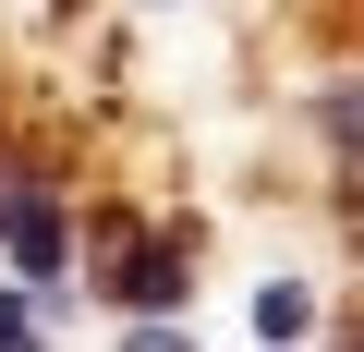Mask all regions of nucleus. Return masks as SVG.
Segmentation results:
<instances>
[{
	"label": "nucleus",
	"mask_w": 364,
	"mask_h": 352,
	"mask_svg": "<svg viewBox=\"0 0 364 352\" xmlns=\"http://www.w3.org/2000/svg\"><path fill=\"white\" fill-rule=\"evenodd\" d=\"M97 279H109L122 304H146V316H158V304H170L182 279H195V243H182V231H146V243H109V255H97Z\"/></svg>",
	"instance_id": "1"
},
{
	"label": "nucleus",
	"mask_w": 364,
	"mask_h": 352,
	"mask_svg": "<svg viewBox=\"0 0 364 352\" xmlns=\"http://www.w3.org/2000/svg\"><path fill=\"white\" fill-rule=\"evenodd\" d=\"M0 231H13V255H25L37 279L61 267V207H49V195H0Z\"/></svg>",
	"instance_id": "2"
},
{
	"label": "nucleus",
	"mask_w": 364,
	"mask_h": 352,
	"mask_svg": "<svg viewBox=\"0 0 364 352\" xmlns=\"http://www.w3.org/2000/svg\"><path fill=\"white\" fill-rule=\"evenodd\" d=\"M255 328H267V340H304V328H316V304H304V292H267V304H255Z\"/></svg>",
	"instance_id": "3"
}]
</instances>
